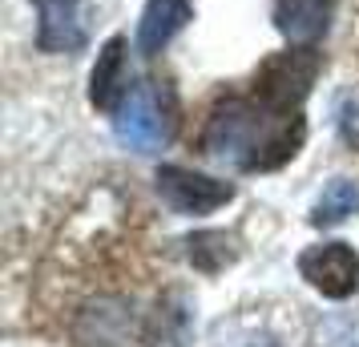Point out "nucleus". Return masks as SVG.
<instances>
[{"instance_id": "obj_9", "label": "nucleus", "mask_w": 359, "mask_h": 347, "mask_svg": "<svg viewBox=\"0 0 359 347\" xmlns=\"http://www.w3.org/2000/svg\"><path fill=\"white\" fill-rule=\"evenodd\" d=\"M275 20L291 41H315L327 29V0H278Z\"/></svg>"}, {"instance_id": "obj_6", "label": "nucleus", "mask_w": 359, "mask_h": 347, "mask_svg": "<svg viewBox=\"0 0 359 347\" xmlns=\"http://www.w3.org/2000/svg\"><path fill=\"white\" fill-rule=\"evenodd\" d=\"M117 137L133 154L162 149L170 130H165V114H162V105H158V97H154V89H146V85L130 89V97L121 101V109H117Z\"/></svg>"}, {"instance_id": "obj_7", "label": "nucleus", "mask_w": 359, "mask_h": 347, "mask_svg": "<svg viewBox=\"0 0 359 347\" xmlns=\"http://www.w3.org/2000/svg\"><path fill=\"white\" fill-rule=\"evenodd\" d=\"M130 97V77H126V36H109L97 53V65L89 77V101L101 114H117L121 101Z\"/></svg>"}, {"instance_id": "obj_10", "label": "nucleus", "mask_w": 359, "mask_h": 347, "mask_svg": "<svg viewBox=\"0 0 359 347\" xmlns=\"http://www.w3.org/2000/svg\"><path fill=\"white\" fill-rule=\"evenodd\" d=\"M355 210H359V186L347 182V178H335V182L319 194L315 210H311V222H315V226H335V222H347Z\"/></svg>"}, {"instance_id": "obj_2", "label": "nucleus", "mask_w": 359, "mask_h": 347, "mask_svg": "<svg viewBox=\"0 0 359 347\" xmlns=\"http://www.w3.org/2000/svg\"><path fill=\"white\" fill-rule=\"evenodd\" d=\"M315 73H319V57L311 49H291L278 53L262 65L259 81H255V93H259L262 105H271L278 114H299L303 97L315 85Z\"/></svg>"}, {"instance_id": "obj_3", "label": "nucleus", "mask_w": 359, "mask_h": 347, "mask_svg": "<svg viewBox=\"0 0 359 347\" xmlns=\"http://www.w3.org/2000/svg\"><path fill=\"white\" fill-rule=\"evenodd\" d=\"M154 182H158L162 202L170 210H178V215H210V210H218V206H226L234 198L230 182L198 174V170H186V165H162Z\"/></svg>"}, {"instance_id": "obj_12", "label": "nucleus", "mask_w": 359, "mask_h": 347, "mask_svg": "<svg viewBox=\"0 0 359 347\" xmlns=\"http://www.w3.org/2000/svg\"><path fill=\"white\" fill-rule=\"evenodd\" d=\"M335 125H339V137L347 146H359V97H347L335 114Z\"/></svg>"}, {"instance_id": "obj_1", "label": "nucleus", "mask_w": 359, "mask_h": 347, "mask_svg": "<svg viewBox=\"0 0 359 347\" xmlns=\"http://www.w3.org/2000/svg\"><path fill=\"white\" fill-rule=\"evenodd\" d=\"M307 137V125L299 114H278L262 101L230 97L210 114L202 130V154L234 170H278L291 162Z\"/></svg>"}, {"instance_id": "obj_8", "label": "nucleus", "mask_w": 359, "mask_h": 347, "mask_svg": "<svg viewBox=\"0 0 359 347\" xmlns=\"http://www.w3.org/2000/svg\"><path fill=\"white\" fill-rule=\"evenodd\" d=\"M190 0H146V13L137 20V49L142 53H162L182 25L190 20Z\"/></svg>"}, {"instance_id": "obj_4", "label": "nucleus", "mask_w": 359, "mask_h": 347, "mask_svg": "<svg viewBox=\"0 0 359 347\" xmlns=\"http://www.w3.org/2000/svg\"><path fill=\"white\" fill-rule=\"evenodd\" d=\"M299 275L327 299H351L359 291V254L347 243H315L299 254Z\"/></svg>"}, {"instance_id": "obj_5", "label": "nucleus", "mask_w": 359, "mask_h": 347, "mask_svg": "<svg viewBox=\"0 0 359 347\" xmlns=\"http://www.w3.org/2000/svg\"><path fill=\"white\" fill-rule=\"evenodd\" d=\"M41 53H77L89 36V0H33Z\"/></svg>"}, {"instance_id": "obj_11", "label": "nucleus", "mask_w": 359, "mask_h": 347, "mask_svg": "<svg viewBox=\"0 0 359 347\" xmlns=\"http://www.w3.org/2000/svg\"><path fill=\"white\" fill-rule=\"evenodd\" d=\"M186 247H190V263L198 271H206V275H214V271H222V266L234 263V243L222 231H202Z\"/></svg>"}]
</instances>
